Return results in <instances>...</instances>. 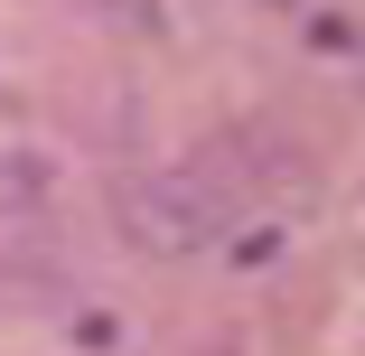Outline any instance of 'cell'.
Here are the masks:
<instances>
[{
  "label": "cell",
  "instance_id": "6da1fadb",
  "mask_svg": "<svg viewBox=\"0 0 365 356\" xmlns=\"http://www.w3.org/2000/svg\"><path fill=\"white\" fill-rule=\"evenodd\" d=\"M113 225H122V244H131V253H150V263H187V253H206L215 235H225L215 197H206L187 169L122 178V188H113Z\"/></svg>",
  "mask_w": 365,
  "mask_h": 356
},
{
  "label": "cell",
  "instance_id": "7a4b0ae2",
  "mask_svg": "<svg viewBox=\"0 0 365 356\" xmlns=\"http://www.w3.org/2000/svg\"><path fill=\"white\" fill-rule=\"evenodd\" d=\"M76 10H85L94 29H113V38H131V47L169 38V0H76Z\"/></svg>",
  "mask_w": 365,
  "mask_h": 356
}]
</instances>
